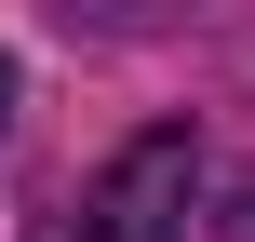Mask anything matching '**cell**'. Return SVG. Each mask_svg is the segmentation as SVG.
Here are the masks:
<instances>
[{
    "label": "cell",
    "mask_w": 255,
    "mask_h": 242,
    "mask_svg": "<svg viewBox=\"0 0 255 242\" xmlns=\"http://www.w3.org/2000/svg\"><path fill=\"white\" fill-rule=\"evenodd\" d=\"M188 189H202V148H188V121H148L94 189H81V216L67 242H175L188 229Z\"/></svg>",
    "instance_id": "1"
},
{
    "label": "cell",
    "mask_w": 255,
    "mask_h": 242,
    "mask_svg": "<svg viewBox=\"0 0 255 242\" xmlns=\"http://www.w3.org/2000/svg\"><path fill=\"white\" fill-rule=\"evenodd\" d=\"M0 121H13V54H0Z\"/></svg>",
    "instance_id": "2"
}]
</instances>
